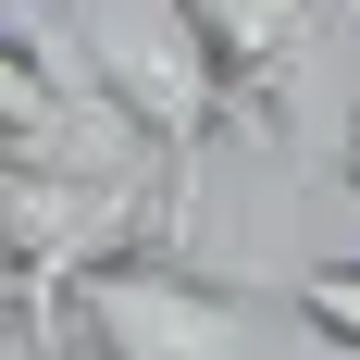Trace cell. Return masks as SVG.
I'll list each match as a JSON object with an SVG mask.
<instances>
[{"mask_svg":"<svg viewBox=\"0 0 360 360\" xmlns=\"http://www.w3.org/2000/svg\"><path fill=\"white\" fill-rule=\"evenodd\" d=\"M335 25H348V186H360V0H335Z\"/></svg>","mask_w":360,"mask_h":360,"instance_id":"obj_6","label":"cell"},{"mask_svg":"<svg viewBox=\"0 0 360 360\" xmlns=\"http://www.w3.org/2000/svg\"><path fill=\"white\" fill-rule=\"evenodd\" d=\"M186 13L224 63V137L311 162V137L335 124V149H348V25H335V0H186Z\"/></svg>","mask_w":360,"mask_h":360,"instance_id":"obj_3","label":"cell"},{"mask_svg":"<svg viewBox=\"0 0 360 360\" xmlns=\"http://www.w3.org/2000/svg\"><path fill=\"white\" fill-rule=\"evenodd\" d=\"M286 311H298V335L323 360H360V261H311L286 286Z\"/></svg>","mask_w":360,"mask_h":360,"instance_id":"obj_4","label":"cell"},{"mask_svg":"<svg viewBox=\"0 0 360 360\" xmlns=\"http://www.w3.org/2000/svg\"><path fill=\"white\" fill-rule=\"evenodd\" d=\"M0 360H75V348H50V335H37V323H25V298L0 286Z\"/></svg>","mask_w":360,"mask_h":360,"instance_id":"obj_5","label":"cell"},{"mask_svg":"<svg viewBox=\"0 0 360 360\" xmlns=\"http://www.w3.org/2000/svg\"><path fill=\"white\" fill-rule=\"evenodd\" d=\"M63 335L75 360H311L298 311H261L249 286H224L174 236H124L87 274H63Z\"/></svg>","mask_w":360,"mask_h":360,"instance_id":"obj_1","label":"cell"},{"mask_svg":"<svg viewBox=\"0 0 360 360\" xmlns=\"http://www.w3.org/2000/svg\"><path fill=\"white\" fill-rule=\"evenodd\" d=\"M63 37H75V63L137 112V137L162 149V236L186 249L199 162L224 137V63H212V37H199V13L186 0H63Z\"/></svg>","mask_w":360,"mask_h":360,"instance_id":"obj_2","label":"cell"}]
</instances>
